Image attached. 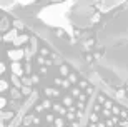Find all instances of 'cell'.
Segmentation results:
<instances>
[{
	"label": "cell",
	"mask_w": 128,
	"mask_h": 127,
	"mask_svg": "<svg viewBox=\"0 0 128 127\" xmlns=\"http://www.w3.org/2000/svg\"><path fill=\"white\" fill-rule=\"evenodd\" d=\"M60 74H62V75H70L68 67H66V65H60Z\"/></svg>",
	"instance_id": "9"
},
{
	"label": "cell",
	"mask_w": 128,
	"mask_h": 127,
	"mask_svg": "<svg viewBox=\"0 0 128 127\" xmlns=\"http://www.w3.org/2000/svg\"><path fill=\"white\" fill-rule=\"evenodd\" d=\"M10 94H12V97H14V99H20V92H18V90L12 89V92H10Z\"/></svg>",
	"instance_id": "13"
},
{
	"label": "cell",
	"mask_w": 128,
	"mask_h": 127,
	"mask_svg": "<svg viewBox=\"0 0 128 127\" xmlns=\"http://www.w3.org/2000/svg\"><path fill=\"white\" fill-rule=\"evenodd\" d=\"M12 117H14V112H4L2 114V119H4V120H10Z\"/></svg>",
	"instance_id": "10"
},
{
	"label": "cell",
	"mask_w": 128,
	"mask_h": 127,
	"mask_svg": "<svg viewBox=\"0 0 128 127\" xmlns=\"http://www.w3.org/2000/svg\"><path fill=\"white\" fill-rule=\"evenodd\" d=\"M12 70H14V75H17V77H20L24 72H22V67H20V64H17V62H14L12 64Z\"/></svg>",
	"instance_id": "5"
},
{
	"label": "cell",
	"mask_w": 128,
	"mask_h": 127,
	"mask_svg": "<svg viewBox=\"0 0 128 127\" xmlns=\"http://www.w3.org/2000/svg\"><path fill=\"white\" fill-rule=\"evenodd\" d=\"M12 82H14V84L17 85V87H24V85H22V84H20V82H18V79H17V77H15V75H12Z\"/></svg>",
	"instance_id": "15"
},
{
	"label": "cell",
	"mask_w": 128,
	"mask_h": 127,
	"mask_svg": "<svg viewBox=\"0 0 128 127\" xmlns=\"http://www.w3.org/2000/svg\"><path fill=\"white\" fill-rule=\"evenodd\" d=\"M53 2H63V0H53Z\"/></svg>",
	"instance_id": "21"
},
{
	"label": "cell",
	"mask_w": 128,
	"mask_h": 127,
	"mask_svg": "<svg viewBox=\"0 0 128 127\" xmlns=\"http://www.w3.org/2000/svg\"><path fill=\"white\" fill-rule=\"evenodd\" d=\"M63 125V120L62 119H57V120H55V127H62Z\"/></svg>",
	"instance_id": "17"
},
{
	"label": "cell",
	"mask_w": 128,
	"mask_h": 127,
	"mask_svg": "<svg viewBox=\"0 0 128 127\" xmlns=\"http://www.w3.org/2000/svg\"><path fill=\"white\" fill-rule=\"evenodd\" d=\"M53 127H55V125H53Z\"/></svg>",
	"instance_id": "23"
},
{
	"label": "cell",
	"mask_w": 128,
	"mask_h": 127,
	"mask_svg": "<svg viewBox=\"0 0 128 127\" xmlns=\"http://www.w3.org/2000/svg\"><path fill=\"white\" fill-rule=\"evenodd\" d=\"M63 104H65V105H72V97H65V99H63Z\"/></svg>",
	"instance_id": "16"
},
{
	"label": "cell",
	"mask_w": 128,
	"mask_h": 127,
	"mask_svg": "<svg viewBox=\"0 0 128 127\" xmlns=\"http://www.w3.org/2000/svg\"><path fill=\"white\" fill-rule=\"evenodd\" d=\"M30 92H32V89H30V87H27V85H24V87H22V94H24V95H28Z\"/></svg>",
	"instance_id": "12"
},
{
	"label": "cell",
	"mask_w": 128,
	"mask_h": 127,
	"mask_svg": "<svg viewBox=\"0 0 128 127\" xmlns=\"http://www.w3.org/2000/svg\"><path fill=\"white\" fill-rule=\"evenodd\" d=\"M5 105H7V99L2 97V99H0V107H5Z\"/></svg>",
	"instance_id": "18"
},
{
	"label": "cell",
	"mask_w": 128,
	"mask_h": 127,
	"mask_svg": "<svg viewBox=\"0 0 128 127\" xmlns=\"http://www.w3.org/2000/svg\"><path fill=\"white\" fill-rule=\"evenodd\" d=\"M68 77H70V80H72V82H75V80H76V77L73 75V74H70V75H68Z\"/></svg>",
	"instance_id": "20"
},
{
	"label": "cell",
	"mask_w": 128,
	"mask_h": 127,
	"mask_svg": "<svg viewBox=\"0 0 128 127\" xmlns=\"http://www.w3.org/2000/svg\"><path fill=\"white\" fill-rule=\"evenodd\" d=\"M30 122H32V117H25L24 119V124H25V125H27V124H30Z\"/></svg>",
	"instance_id": "19"
},
{
	"label": "cell",
	"mask_w": 128,
	"mask_h": 127,
	"mask_svg": "<svg viewBox=\"0 0 128 127\" xmlns=\"http://www.w3.org/2000/svg\"><path fill=\"white\" fill-rule=\"evenodd\" d=\"M125 127H128V122H126V124H125Z\"/></svg>",
	"instance_id": "22"
},
{
	"label": "cell",
	"mask_w": 128,
	"mask_h": 127,
	"mask_svg": "<svg viewBox=\"0 0 128 127\" xmlns=\"http://www.w3.org/2000/svg\"><path fill=\"white\" fill-rule=\"evenodd\" d=\"M27 40H28V35H20V37H17L14 40V45H20V44L27 42Z\"/></svg>",
	"instance_id": "6"
},
{
	"label": "cell",
	"mask_w": 128,
	"mask_h": 127,
	"mask_svg": "<svg viewBox=\"0 0 128 127\" xmlns=\"http://www.w3.org/2000/svg\"><path fill=\"white\" fill-rule=\"evenodd\" d=\"M17 35H18V32H17V28H15V30H10V32H7V35H5L4 37V40L5 42H10V40H12V38H17Z\"/></svg>",
	"instance_id": "4"
},
{
	"label": "cell",
	"mask_w": 128,
	"mask_h": 127,
	"mask_svg": "<svg viewBox=\"0 0 128 127\" xmlns=\"http://www.w3.org/2000/svg\"><path fill=\"white\" fill-rule=\"evenodd\" d=\"M4 22H2V32H7V30H8V19H7V17H4Z\"/></svg>",
	"instance_id": "7"
},
{
	"label": "cell",
	"mask_w": 128,
	"mask_h": 127,
	"mask_svg": "<svg viewBox=\"0 0 128 127\" xmlns=\"http://www.w3.org/2000/svg\"><path fill=\"white\" fill-rule=\"evenodd\" d=\"M103 60L120 79L128 80V45L108 49Z\"/></svg>",
	"instance_id": "2"
},
{
	"label": "cell",
	"mask_w": 128,
	"mask_h": 127,
	"mask_svg": "<svg viewBox=\"0 0 128 127\" xmlns=\"http://www.w3.org/2000/svg\"><path fill=\"white\" fill-rule=\"evenodd\" d=\"M7 89H8V82H7V80H2V82H0V90L5 92Z\"/></svg>",
	"instance_id": "11"
},
{
	"label": "cell",
	"mask_w": 128,
	"mask_h": 127,
	"mask_svg": "<svg viewBox=\"0 0 128 127\" xmlns=\"http://www.w3.org/2000/svg\"><path fill=\"white\" fill-rule=\"evenodd\" d=\"M45 94H47V95H55V97H57L58 90L57 89H50V87H48V89H45Z\"/></svg>",
	"instance_id": "8"
},
{
	"label": "cell",
	"mask_w": 128,
	"mask_h": 127,
	"mask_svg": "<svg viewBox=\"0 0 128 127\" xmlns=\"http://www.w3.org/2000/svg\"><path fill=\"white\" fill-rule=\"evenodd\" d=\"M24 55H25V50H22V49H18V50H8V57L14 62L15 60H20Z\"/></svg>",
	"instance_id": "3"
},
{
	"label": "cell",
	"mask_w": 128,
	"mask_h": 127,
	"mask_svg": "<svg viewBox=\"0 0 128 127\" xmlns=\"http://www.w3.org/2000/svg\"><path fill=\"white\" fill-rule=\"evenodd\" d=\"M126 37H128V12H125L123 15L116 17L112 24H106V27L100 32L98 40L103 45H112V44Z\"/></svg>",
	"instance_id": "1"
},
{
	"label": "cell",
	"mask_w": 128,
	"mask_h": 127,
	"mask_svg": "<svg viewBox=\"0 0 128 127\" xmlns=\"http://www.w3.org/2000/svg\"><path fill=\"white\" fill-rule=\"evenodd\" d=\"M12 2H14V0H2V7H4V9H8V5L12 4Z\"/></svg>",
	"instance_id": "14"
}]
</instances>
